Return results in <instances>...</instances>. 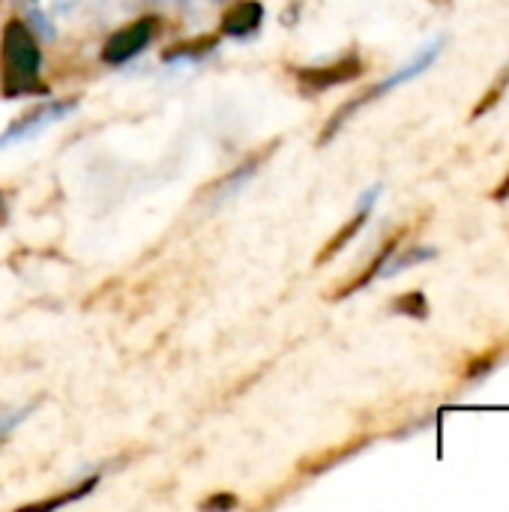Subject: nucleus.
<instances>
[{
  "label": "nucleus",
  "instance_id": "obj_7",
  "mask_svg": "<svg viewBox=\"0 0 509 512\" xmlns=\"http://www.w3.org/2000/svg\"><path fill=\"white\" fill-rule=\"evenodd\" d=\"M402 237H405V231H399V234H393V237H390V240H387V243L381 246V252H378V255L372 258V264H369V267H366V270H363L360 276H354V279H351L348 285H342V288H339V291L333 294V300H345V297H351V294H357L360 288H366V285H369V282H372L375 276H381V270H384V264H387V261L393 258V252L399 249V243H402Z\"/></svg>",
  "mask_w": 509,
  "mask_h": 512
},
{
  "label": "nucleus",
  "instance_id": "obj_1",
  "mask_svg": "<svg viewBox=\"0 0 509 512\" xmlns=\"http://www.w3.org/2000/svg\"><path fill=\"white\" fill-rule=\"evenodd\" d=\"M0 51H3V93L6 96L45 90V84H39V48L24 21L12 18L3 27Z\"/></svg>",
  "mask_w": 509,
  "mask_h": 512
},
{
  "label": "nucleus",
  "instance_id": "obj_8",
  "mask_svg": "<svg viewBox=\"0 0 509 512\" xmlns=\"http://www.w3.org/2000/svg\"><path fill=\"white\" fill-rule=\"evenodd\" d=\"M216 42H219V33L198 36V39H183V42L165 48L162 57H165V60H177V57H204V54H210V51L216 48Z\"/></svg>",
  "mask_w": 509,
  "mask_h": 512
},
{
  "label": "nucleus",
  "instance_id": "obj_3",
  "mask_svg": "<svg viewBox=\"0 0 509 512\" xmlns=\"http://www.w3.org/2000/svg\"><path fill=\"white\" fill-rule=\"evenodd\" d=\"M159 21L156 18H138L126 27H120L117 33H111L102 45V60L105 63H126L135 54H141L147 48V42L153 39Z\"/></svg>",
  "mask_w": 509,
  "mask_h": 512
},
{
  "label": "nucleus",
  "instance_id": "obj_14",
  "mask_svg": "<svg viewBox=\"0 0 509 512\" xmlns=\"http://www.w3.org/2000/svg\"><path fill=\"white\" fill-rule=\"evenodd\" d=\"M501 75H504V78H509V63H507V66H504V72H501Z\"/></svg>",
  "mask_w": 509,
  "mask_h": 512
},
{
  "label": "nucleus",
  "instance_id": "obj_6",
  "mask_svg": "<svg viewBox=\"0 0 509 512\" xmlns=\"http://www.w3.org/2000/svg\"><path fill=\"white\" fill-rule=\"evenodd\" d=\"M264 18V6L258 0H243V3H234L225 15H222V24L219 30L225 36H246L252 30H258Z\"/></svg>",
  "mask_w": 509,
  "mask_h": 512
},
{
  "label": "nucleus",
  "instance_id": "obj_11",
  "mask_svg": "<svg viewBox=\"0 0 509 512\" xmlns=\"http://www.w3.org/2000/svg\"><path fill=\"white\" fill-rule=\"evenodd\" d=\"M495 363H498V354H495V351H486L483 357H477V360H471V363H468L465 378H483L489 369H495Z\"/></svg>",
  "mask_w": 509,
  "mask_h": 512
},
{
  "label": "nucleus",
  "instance_id": "obj_13",
  "mask_svg": "<svg viewBox=\"0 0 509 512\" xmlns=\"http://www.w3.org/2000/svg\"><path fill=\"white\" fill-rule=\"evenodd\" d=\"M492 201H498V204H504V201H509V171H507V177L498 183V189L492 192Z\"/></svg>",
  "mask_w": 509,
  "mask_h": 512
},
{
  "label": "nucleus",
  "instance_id": "obj_9",
  "mask_svg": "<svg viewBox=\"0 0 509 512\" xmlns=\"http://www.w3.org/2000/svg\"><path fill=\"white\" fill-rule=\"evenodd\" d=\"M390 309H393L396 315H408V318H414V321H426V318H429V300H426L423 291H408V294L396 297Z\"/></svg>",
  "mask_w": 509,
  "mask_h": 512
},
{
  "label": "nucleus",
  "instance_id": "obj_10",
  "mask_svg": "<svg viewBox=\"0 0 509 512\" xmlns=\"http://www.w3.org/2000/svg\"><path fill=\"white\" fill-rule=\"evenodd\" d=\"M435 255H438V252H435V249H429V246H426V249H420V246H417V249H402V255H399L396 261H387L381 273H384V276H393V273H402L405 267H414V264L432 261Z\"/></svg>",
  "mask_w": 509,
  "mask_h": 512
},
{
  "label": "nucleus",
  "instance_id": "obj_4",
  "mask_svg": "<svg viewBox=\"0 0 509 512\" xmlns=\"http://www.w3.org/2000/svg\"><path fill=\"white\" fill-rule=\"evenodd\" d=\"M363 60L357 54H348V57H339L336 63H327V66H309V69H297V78L303 87L309 90H330V87H339V84H348V81H357L363 75Z\"/></svg>",
  "mask_w": 509,
  "mask_h": 512
},
{
  "label": "nucleus",
  "instance_id": "obj_5",
  "mask_svg": "<svg viewBox=\"0 0 509 512\" xmlns=\"http://www.w3.org/2000/svg\"><path fill=\"white\" fill-rule=\"evenodd\" d=\"M375 198H378V189L366 192V198H363V204H360V213H357L351 222H345V225H342V228L327 240V246H324V249H321V255L315 258V264H327L330 258H336V255H339V252L354 240V237H357V231H360V228L366 225V219H369V207H372V201H375Z\"/></svg>",
  "mask_w": 509,
  "mask_h": 512
},
{
  "label": "nucleus",
  "instance_id": "obj_12",
  "mask_svg": "<svg viewBox=\"0 0 509 512\" xmlns=\"http://www.w3.org/2000/svg\"><path fill=\"white\" fill-rule=\"evenodd\" d=\"M237 501L231 495H213L210 501H204V510H231Z\"/></svg>",
  "mask_w": 509,
  "mask_h": 512
},
{
  "label": "nucleus",
  "instance_id": "obj_2",
  "mask_svg": "<svg viewBox=\"0 0 509 512\" xmlns=\"http://www.w3.org/2000/svg\"><path fill=\"white\" fill-rule=\"evenodd\" d=\"M441 48H444V36H438L435 42H429L423 51H417L399 72H393L390 78H384L381 84H375L372 90H366L363 96H357V99H351L342 111H336L333 117H330V123L324 126V135H321V144H327L336 132H339V126L354 114V111H360L366 102H372V99H378V96H384V93H390L393 87H399V84H405V81H411V78H417V75H423L435 60H438V54H441Z\"/></svg>",
  "mask_w": 509,
  "mask_h": 512
}]
</instances>
